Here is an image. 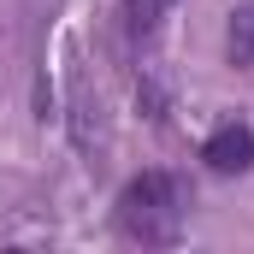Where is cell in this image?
<instances>
[{
    "mask_svg": "<svg viewBox=\"0 0 254 254\" xmlns=\"http://www.w3.org/2000/svg\"><path fill=\"white\" fill-rule=\"evenodd\" d=\"M119 231L130 243H142V249L178 243V231H184V190H178V178H166V172L130 178L125 195H119Z\"/></svg>",
    "mask_w": 254,
    "mask_h": 254,
    "instance_id": "6da1fadb",
    "label": "cell"
},
{
    "mask_svg": "<svg viewBox=\"0 0 254 254\" xmlns=\"http://www.w3.org/2000/svg\"><path fill=\"white\" fill-rule=\"evenodd\" d=\"M201 160L213 166V172H249L254 166V130L249 125H219L213 136H207V148H201Z\"/></svg>",
    "mask_w": 254,
    "mask_h": 254,
    "instance_id": "7a4b0ae2",
    "label": "cell"
},
{
    "mask_svg": "<svg viewBox=\"0 0 254 254\" xmlns=\"http://www.w3.org/2000/svg\"><path fill=\"white\" fill-rule=\"evenodd\" d=\"M231 60H237V65L254 60V6L231 12Z\"/></svg>",
    "mask_w": 254,
    "mask_h": 254,
    "instance_id": "3957f363",
    "label": "cell"
},
{
    "mask_svg": "<svg viewBox=\"0 0 254 254\" xmlns=\"http://www.w3.org/2000/svg\"><path fill=\"white\" fill-rule=\"evenodd\" d=\"M125 18H130V36L148 42L154 36V18H160V0H125Z\"/></svg>",
    "mask_w": 254,
    "mask_h": 254,
    "instance_id": "277c9868",
    "label": "cell"
}]
</instances>
